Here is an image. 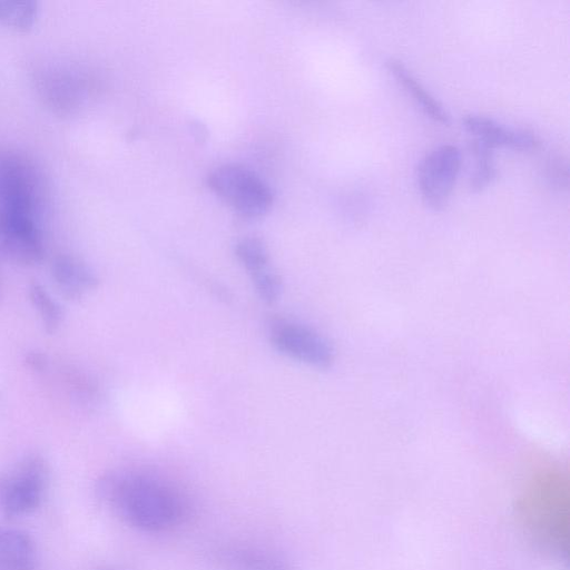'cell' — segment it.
<instances>
[{"mask_svg": "<svg viewBox=\"0 0 570 570\" xmlns=\"http://www.w3.org/2000/svg\"><path fill=\"white\" fill-rule=\"evenodd\" d=\"M97 494L121 520L145 532L171 530L188 514L187 499L176 484L138 469L105 473L97 483Z\"/></svg>", "mask_w": 570, "mask_h": 570, "instance_id": "obj_1", "label": "cell"}, {"mask_svg": "<svg viewBox=\"0 0 570 570\" xmlns=\"http://www.w3.org/2000/svg\"><path fill=\"white\" fill-rule=\"evenodd\" d=\"M561 480H539L522 502L523 520L546 544L558 553L568 551V494Z\"/></svg>", "mask_w": 570, "mask_h": 570, "instance_id": "obj_2", "label": "cell"}, {"mask_svg": "<svg viewBox=\"0 0 570 570\" xmlns=\"http://www.w3.org/2000/svg\"><path fill=\"white\" fill-rule=\"evenodd\" d=\"M41 187L39 171L30 160L0 149V215L39 219Z\"/></svg>", "mask_w": 570, "mask_h": 570, "instance_id": "obj_3", "label": "cell"}, {"mask_svg": "<svg viewBox=\"0 0 570 570\" xmlns=\"http://www.w3.org/2000/svg\"><path fill=\"white\" fill-rule=\"evenodd\" d=\"M207 183L217 196L245 218H258L272 207L269 186L244 166L222 165L209 174Z\"/></svg>", "mask_w": 570, "mask_h": 570, "instance_id": "obj_4", "label": "cell"}, {"mask_svg": "<svg viewBox=\"0 0 570 570\" xmlns=\"http://www.w3.org/2000/svg\"><path fill=\"white\" fill-rule=\"evenodd\" d=\"M49 470L40 454H29L0 475V510L8 518L35 511L47 490Z\"/></svg>", "mask_w": 570, "mask_h": 570, "instance_id": "obj_5", "label": "cell"}, {"mask_svg": "<svg viewBox=\"0 0 570 570\" xmlns=\"http://www.w3.org/2000/svg\"><path fill=\"white\" fill-rule=\"evenodd\" d=\"M462 165V155L454 145H441L426 154L416 171L423 202L434 210L443 209L452 194Z\"/></svg>", "mask_w": 570, "mask_h": 570, "instance_id": "obj_6", "label": "cell"}, {"mask_svg": "<svg viewBox=\"0 0 570 570\" xmlns=\"http://www.w3.org/2000/svg\"><path fill=\"white\" fill-rule=\"evenodd\" d=\"M269 337L278 352L298 362L324 368L333 361V350L326 340L296 322L273 321Z\"/></svg>", "mask_w": 570, "mask_h": 570, "instance_id": "obj_7", "label": "cell"}, {"mask_svg": "<svg viewBox=\"0 0 570 570\" xmlns=\"http://www.w3.org/2000/svg\"><path fill=\"white\" fill-rule=\"evenodd\" d=\"M462 125L473 136V140L491 149L509 148L515 151H530L538 149L541 145L534 132L507 127L490 117L469 115L462 119Z\"/></svg>", "mask_w": 570, "mask_h": 570, "instance_id": "obj_8", "label": "cell"}, {"mask_svg": "<svg viewBox=\"0 0 570 570\" xmlns=\"http://www.w3.org/2000/svg\"><path fill=\"white\" fill-rule=\"evenodd\" d=\"M213 559L225 570H294L278 554L252 544L219 546L213 551Z\"/></svg>", "mask_w": 570, "mask_h": 570, "instance_id": "obj_9", "label": "cell"}, {"mask_svg": "<svg viewBox=\"0 0 570 570\" xmlns=\"http://www.w3.org/2000/svg\"><path fill=\"white\" fill-rule=\"evenodd\" d=\"M51 276L59 293L70 301H78L98 286L95 272L80 259L61 254L51 264Z\"/></svg>", "mask_w": 570, "mask_h": 570, "instance_id": "obj_10", "label": "cell"}, {"mask_svg": "<svg viewBox=\"0 0 570 570\" xmlns=\"http://www.w3.org/2000/svg\"><path fill=\"white\" fill-rule=\"evenodd\" d=\"M38 552L23 530L0 525V570H37Z\"/></svg>", "mask_w": 570, "mask_h": 570, "instance_id": "obj_11", "label": "cell"}, {"mask_svg": "<svg viewBox=\"0 0 570 570\" xmlns=\"http://www.w3.org/2000/svg\"><path fill=\"white\" fill-rule=\"evenodd\" d=\"M386 66L396 82L404 88L425 115L443 125L450 122V115L443 105L417 81L401 61L390 59Z\"/></svg>", "mask_w": 570, "mask_h": 570, "instance_id": "obj_12", "label": "cell"}, {"mask_svg": "<svg viewBox=\"0 0 570 570\" xmlns=\"http://www.w3.org/2000/svg\"><path fill=\"white\" fill-rule=\"evenodd\" d=\"M471 153L474 158V168L469 178V188L472 193H479L489 187L497 177L493 149L473 140Z\"/></svg>", "mask_w": 570, "mask_h": 570, "instance_id": "obj_13", "label": "cell"}, {"mask_svg": "<svg viewBox=\"0 0 570 570\" xmlns=\"http://www.w3.org/2000/svg\"><path fill=\"white\" fill-rule=\"evenodd\" d=\"M37 1L0 0V23L27 30L33 26L39 14Z\"/></svg>", "mask_w": 570, "mask_h": 570, "instance_id": "obj_14", "label": "cell"}, {"mask_svg": "<svg viewBox=\"0 0 570 570\" xmlns=\"http://www.w3.org/2000/svg\"><path fill=\"white\" fill-rule=\"evenodd\" d=\"M28 293L32 305L40 315L46 332L55 333L63 318L61 306L38 283H31Z\"/></svg>", "mask_w": 570, "mask_h": 570, "instance_id": "obj_15", "label": "cell"}, {"mask_svg": "<svg viewBox=\"0 0 570 570\" xmlns=\"http://www.w3.org/2000/svg\"><path fill=\"white\" fill-rule=\"evenodd\" d=\"M235 254L250 276L269 267L267 248L257 237L248 236L238 240Z\"/></svg>", "mask_w": 570, "mask_h": 570, "instance_id": "obj_16", "label": "cell"}, {"mask_svg": "<svg viewBox=\"0 0 570 570\" xmlns=\"http://www.w3.org/2000/svg\"><path fill=\"white\" fill-rule=\"evenodd\" d=\"M256 293L266 303H274L282 292V281L271 267L250 276Z\"/></svg>", "mask_w": 570, "mask_h": 570, "instance_id": "obj_17", "label": "cell"}, {"mask_svg": "<svg viewBox=\"0 0 570 570\" xmlns=\"http://www.w3.org/2000/svg\"><path fill=\"white\" fill-rule=\"evenodd\" d=\"M544 175L551 187L561 191L568 190L569 168L567 160L561 156L554 155L547 159Z\"/></svg>", "mask_w": 570, "mask_h": 570, "instance_id": "obj_18", "label": "cell"}, {"mask_svg": "<svg viewBox=\"0 0 570 570\" xmlns=\"http://www.w3.org/2000/svg\"><path fill=\"white\" fill-rule=\"evenodd\" d=\"M27 364L33 370H42L46 366V358L41 353L32 352L26 357Z\"/></svg>", "mask_w": 570, "mask_h": 570, "instance_id": "obj_19", "label": "cell"}, {"mask_svg": "<svg viewBox=\"0 0 570 570\" xmlns=\"http://www.w3.org/2000/svg\"><path fill=\"white\" fill-rule=\"evenodd\" d=\"M97 570H112V569L107 568V567H100V568H98Z\"/></svg>", "mask_w": 570, "mask_h": 570, "instance_id": "obj_20", "label": "cell"}]
</instances>
